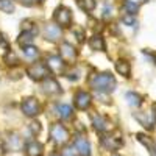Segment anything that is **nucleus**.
<instances>
[{"instance_id":"20","label":"nucleus","mask_w":156,"mask_h":156,"mask_svg":"<svg viewBox=\"0 0 156 156\" xmlns=\"http://www.w3.org/2000/svg\"><path fill=\"white\" fill-rule=\"evenodd\" d=\"M76 3H78V6H80L83 11H86V12L94 11L95 6H97L95 0H76Z\"/></svg>"},{"instance_id":"21","label":"nucleus","mask_w":156,"mask_h":156,"mask_svg":"<svg viewBox=\"0 0 156 156\" xmlns=\"http://www.w3.org/2000/svg\"><path fill=\"white\" fill-rule=\"evenodd\" d=\"M123 9L126 11V14H133L136 16V12L139 11V5L131 2V0H123Z\"/></svg>"},{"instance_id":"15","label":"nucleus","mask_w":156,"mask_h":156,"mask_svg":"<svg viewBox=\"0 0 156 156\" xmlns=\"http://www.w3.org/2000/svg\"><path fill=\"white\" fill-rule=\"evenodd\" d=\"M115 70L119 75L128 78L129 75H131V66H129V62L125 61V59H117L115 61Z\"/></svg>"},{"instance_id":"16","label":"nucleus","mask_w":156,"mask_h":156,"mask_svg":"<svg viewBox=\"0 0 156 156\" xmlns=\"http://www.w3.org/2000/svg\"><path fill=\"white\" fill-rule=\"evenodd\" d=\"M89 47L95 51H105V41L100 34H95L89 39Z\"/></svg>"},{"instance_id":"28","label":"nucleus","mask_w":156,"mask_h":156,"mask_svg":"<svg viewBox=\"0 0 156 156\" xmlns=\"http://www.w3.org/2000/svg\"><path fill=\"white\" fill-rule=\"evenodd\" d=\"M30 129L33 131V134H39V133H41V123L33 122V123L30 125Z\"/></svg>"},{"instance_id":"13","label":"nucleus","mask_w":156,"mask_h":156,"mask_svg":"<svg viewBox=\"0 0 156 156\" xmlns=\"http://www.w3.org/2000/svg\"><path fill=\"white\" fill-rule=\"evenodd\" d=\"M25 154L27 156H42L44 154V145L37 140H30L25 145Z\"/></svg>"},{"instance_id":"14","label":"nucleus","mask_w":156,"mask_h":156,"mask_svg":"<svg viewBox=\"0 0 156 156\" xmlns=\"http://www.w3.org/2000/svg\"><path fill=\"white\" fill-rule=\"evenodd\" d=\"M42 83V89H44V92L47 94H61V86L58 84L56 80H53V78H45Z\"/></svg>"},{"instance_id":"25","label":"nucleus","mask_w":156,"mask_h":156,"mask_svg":"<svg viewBox=\"0 0 156 156\" xmlns=\"http://www.w3.org/2000/svg\"><path fill=\"white\" fill-rule=\"evenodd\" d=\"M122 22L126 23L128 27H134V25H136V19H134L133 14H125V16L122 17Z\"/></svg>"},{"instance_id":"22","label":"nucleus","mask_w":156,"mask_h":156,"mask_svg":"<svg viewBox=\"0 0 156 156\" xmlns=\"http://www.w3.org/2000/svg\"><path fill=\"white\" fill-rule=\"evenodd\" d=\"M23 55L27 59H36L39 56V50L34 45H27V47H23Z\"/></svg>"},{"instance_id":"6","label":"nucleus","mask_w":156,"mask_h":156,"mask_svg":"<svg viewBox=\"0 0 156 156\" xmlns=\"http://www.w3.org/2000/svg\"><path fill=\"white\" fill-rule=\"evenodd\" d=\"M55 22L58 23V27L61 28H67L72 25V12L67 6H58L55 9V14H53Z\"/></svg>"},{"instance_id":"7","label":"nucleus","mask_w":156,"mask_h":156,"mask_svg":"<svg viewBox=\"0 0 156 156\" xmlns=\"http://www.w3.org/2000/svg\"><path fill=\"white\" fill-rule=\"evenodd\" d=\"M20 109L27 117H36L41 112V105H39V101L34 97H27V98L22 100Z\"/></svg>"},{"instance_id":"23","label":"nucleus","mask_w":156,"mask_h":156,"mask_svg":"<svg viewBox=\"0 0 156 156\" xmlns=\"http://www.w3.org/2000/svg\"><path fill=\"white\" fill-rule=\"evenodd\" d=\"M16 5H14V0H0V9L3 12H8L11 14L12 11H14Z\"/></svg>"},{"instance_id":"10","label":"nucleus","mask_w":156,"mask_h":156,"mask_svg":"<svg viewBox=\"0 0 156 156\" xmlns=\"http://www.w3.org/2000/svg\"><path fill=\"white\" fill-rule=\"evenodd\" d=\"M90 101H92V97H90V94L86 92V90H78V92L73 95V103H75L76 109H81V111L87 109Z\"/></svg>"},{"instance_id":"2","label":"nucleus","mask_w":156,"mask_h":156,"mask_svg":"<svg viewBox=\"0 0 156 156\" xmlns=\"http://www.w3.org/2000/svg\"><path fill=\"white\" fill-rule=\"evenodd\" d=\"M50 139L53 140L56 145H64L69 142L70 133L62 123H51L50 125Z\"/></svg>"},{"instance_id":"30","label":"nucleus","mask_w":156,"mask_h":156,"mask_svg":"<svg viewBox=\"0 0 156 156\" xmlns=\"http://www.w3.org/2000/svg\"><path fill=\"white\" fill-rule=\"evenodd\" d=\"M50 156H62V154H61V153H51Z\"/></svg>"},{"instance_id":"3","label":"nucleus","mask_w":156,"mask_h":156,"mask_svg":"<svg viewBox=\"0 0 156 156\" xmlns=\"http://www.w3.org/2000/svg\"><path fill=\"white\" fill-rule=\"evenodd\" d=\"M122 144H123V140H122L120 133H112V131H109V133H106L105 136L100 139V145L105 148V150H108V151L119 150V148L122 147Z\"/></svg>"},{"instance_id":"17","label":"nucleus","mask_w":156,"mask_h":156,"mask_svg":"<svg viewBox=\"0 0 156 156\" xmlns=\"http://www.w3.org/2000/svg\"><path fill=\"white\" fill-rule=\"evenodd\" d=\"M33 39H34V33H31V31H22L19 34V37H17V44L23 48L27 45H31Z\"/></svg>"},{"instance_id":"29","label":"nucleus","mask_w":156,"mask_h":156,"mask_svg":"<svg viewBox=\"0 0 156 156\" xmlns=\"http://www.w3.org/2000/svg\"><path fill=\"white\" fill-rule=\"evenodd\" d=\"M19 2H20L22 5H27V6H31V5L34 3V0H19Z\"/></svg>"},{"instance_id":"19","label":"nucleus","mask_w":156,"mask_h":156,"mask_svg":"<svg viewBox=\"0 0 156 156\" xmlns=\"http://www.w3.org/2000/svg\"><path fill=\"white\" fill-rule=\"evenodd\" d=\"M56 112H58V115L61 117V119H64V120L72 119V115H73L72 108L69 105H58L56 106Z\"/></svg>"},{"instance_id":"31","label":"nucleus","mask_w":156,"mask_h":156,"mask_svg":"<svg viewBox=\"0 0 156 156\" xmlns=\"http://www.w3.org/2000/svg\"><path fill=\"white\" fill-rule=\"evenodd\" d=\"M112 156H120V154H112Z\"/></svg>"},{"instance_id":"18","label":"nucleus","mask_w":156,"mask_h":156,"mask_svg":"<svg viewBox=\"0 0 156 156\" xmlns=\"http://www.w3.org/2000/svg\"><path fill=\"white\" fill-rule=\"evenodd\" d=\"M125 98L128 101V105L133 106V108H137V106L142 105V97L137 92H126L125 94Z\"/></svg>"},{"instance_id":"4","label":"nucleus","mask_w":156,"mask_h":156,"mask_svg":"<svg viewBox=\"0 0 156 156\" xmlns=\"http://www.w3.org/2000/svg\"><path fill=\"white\" fill-rule=\"evenodd\" d=\"M27 73L31 80L34 81H44L45 78L50 76V70L48 67L45 66L44 62H33L27 67Z\"/></svg>"},{"instance_id":"27","label":"nucleus","mask_w":156,"mask_h":156,"mask_svg":"<svg viewBox=\"0 0 156 156\" xmlns=\"http://www.w3.org/2000/svg\"><path fill=\"white\" fill-rule=\"evenodd\" d=\"M0 47L9 50V44H8V41H6V37H5V34H3V33H0Z\"/></svg>"},{"instance_id":"5","label":"nucleus","mask_w":156,"mask_h":156,"mask_svg":"<svg viewBox=\"0 0 156 156\" xmlns=\"http://www.w3.org/2000/svg\"><path fill=\"white\" fill-rule=\"evenodd\" d=\"M92 126H94V129L97 133H101V134H106V133H109V131L114 129L112 122L106 115H101V114H94L92 115Z\"/></svg>"},{"instance_id":"12","label":"nucleus","mask_w":156,"mask_h":156,"mask_svg":"<svg viewBox=\"0 0 156 156\" xmlns=\"http://www.w3.org/2000/svg\"><path fill=\"white\" fill-rule=\"evenodd\" d=\"M44 36H45V39H48V41H51V42L59 41L61 27H58V25H55V23H47L45 28H44Z\"/></svg>"},{"instance_id":"24","label":"nucleus","mask_w":156,"mask_h":156,"mask_svg":"<svg viewBox=\"0 0 156 156\" xmlns=\"http://www.w3.org/2000/svg\"><path fill=\"white\" fill-rule=\"evenodd\" d=\"M3 59H5V62L8 64V66H17V64H19V58H17V55L12 50L6 51V55H5Z\"/></svg>"},{"instance_id":"11","label":"nucleus","mask_w":156,"mask_h":156,"mask_svg":"<svg viewBox=\"0 0 156 156\" xmlns=\"http://www.w3.org/2000/svg\"><path fill=\"white\" fill-rule=\"evenodd\" d=\"M73 148L78 156H90V144L83 136H76L73 140Z\"/></svg>"},{"instance_id":"26","label":"nucleus","mask_w":156,"mask_h":156,"mask_svg":"<svg viewBox=\"0 0 156 156\" xmlns=\"http://www.w3.org/2000/svg\"><path fill=\"white\" fill-rule=\"evenodd\" d=\"M73 33H75V36L78 34V42H81V44H83V42H84V31H83L81 28H75Z\"/></svg>"},{"instance_id":"8","label":"nucleus","mask_w":156,"mask_h":156,"mask_svg":"<svg viewBox=\"0 0 156 156\" xmlns=\"http://www.w3.org/2000/svg\"><path fill=\"white\" fill-rule=\"evenodd\" d=\"M47 67H48V70L51 73L62 75L64 70H66V62L61 59V56L50 55V56H47Z\"/></svg>"},{"instance_id":"9","label":"nucleus","mask_w":156,"mask_h":156,"mask_svg":"<svg viewBox=\"0 0 156 156\" xmlns=\"http://www.w3.org/2000/svg\"><path fill=\"white\" fill-rule=\"evenodd\" d=\"M59 51H61V59L64 62H67V64H73L76 61V55H78V51L73 45H70L69 42H64L61 44L59 47Z\"/></svg>"},{"instance_id":"1","label":"nucleus","mask_w":156,"mask_h":156,"mask_svg":"<svg viewBox=\"0 0 156 156\" xmlns=\"http://www.w3.org/2000/svg\"><path fill=\"white\" fill-rule=\"evenodd\" d=\"M89 86L97 92L109 94L115 89V78L111 72H100L89 80Z\"/></svg>"}]
</instances>
